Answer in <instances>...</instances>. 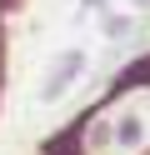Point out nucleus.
Wrapping results in <instances>:
<instances>
[{
  "mask_svg": "<svg viewBox=\"0 0 150 155\" xmlns=\"http://www.w3.org/2000/svg\"><path fill=\"white\" fill-rule=\"evenodd\" d=\"M80 65H85V55H80V50L55 55V65L45 70V85H40V100H60V95L70 90V80L80 75Z\"/></svg>",
  "mask_w": 150,
  "mask_h": 155,
  "instance_id": "obj_1",
  "label": "nucleus"
},
{
  "mask_svg": "<svg viewBox=\"0 0 150 155\" xmlns=\"http://www.w3.org/2000/svg\"><path fill=\"white\" fill-rule=\"evenodd\" d=\"M115 135H120V145H140V135H145V125H140V115H120Z\"/></svg>",
  "mask_w": 150,
  "mask_h": 155,
  "instance_id": "obj_2",
  "label": "nucleus"
}]
</instances>
